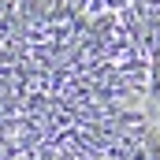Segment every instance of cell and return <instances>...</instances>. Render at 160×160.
Here are the masks:
<instances>
[{"label": "cell", "instance_id": "obj_1", "mask_svg": "<svg viewBox=\"0 0 160 160\" xmlns=\"http://www.w3.org/2000/svg\"><path fill=\"white\" fill-rule=\"evenodd\" d=\"M0 160H160L149 71L112 15L0 0Z\"/></svg>", "mask_w": 160, "mask_h": 160}, {"label": "cell", "instance_id": "obj_2", "mask_svg": "<svg viewBox=\"0 0 160 160\" xmlns=\"http://www.w3.org/2000/svg\"><path fill=\"white\" fill-rule=\"evenodd\" d=\"M86 4L112 15L123 26V34L134 41L149 71L153 101L160 104V0H86Z\"/></svg>", "mask_w": 160, "mask_h": 160}]
</instances>
